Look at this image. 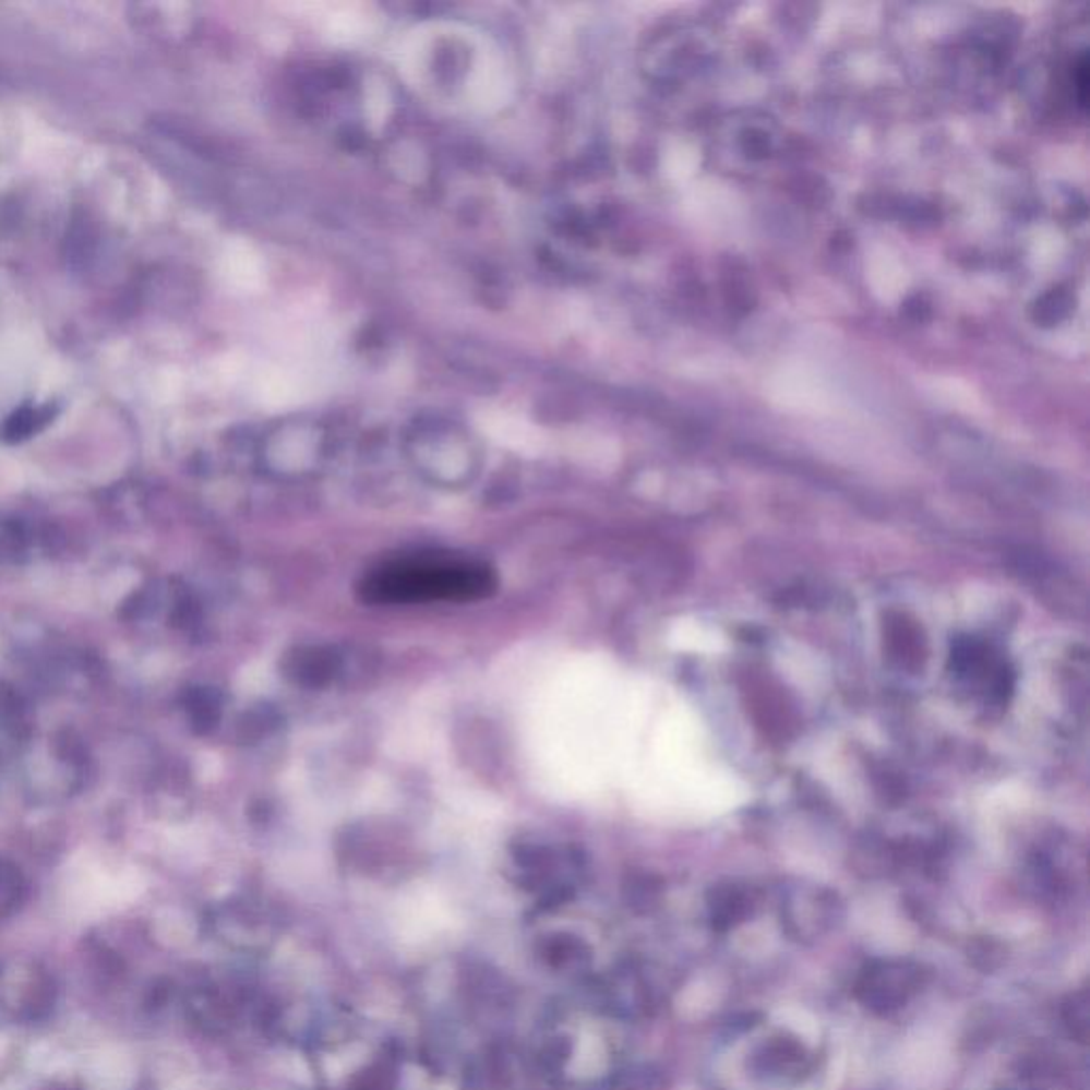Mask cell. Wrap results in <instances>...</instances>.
<instances>
[{
  "label": "cell",
  "mask_w": 1090,
  "mask_h": 1090,
  "mask_svg": "<svg viewBox=\"0 0 1090 1090\" xmlns=\"http://www.w3.org/2000/svg\"><path fill=\"white\" fill-rule=\"evenodd\" d=\"M492 568L474 561L411 559L375 568L360 584V597L373 606L467 603L494 592Z\"/></svg>",
  "instance_id": "1"
},
{
  "label": "cell",
  "mask_w": 1090,
  "mask_h": 1090,
  "mask_svg": "<svg viewBox=\"0 0 1090 1090\" xmlns=\"http://www.w3.org/2000/svg\"><path fill=\"white\" fill-rule=\"evenodd\" d=\"M414 465L431 480L460 486L471 480L480 467V450L465 429L452 422L431 420L414 429L409 436Z\"/></svg>",
  "instance_id": "2"
},
{
  "label": "cell",
  "mask_w": 1090,
  "mask_h": 1090,
  "mask_svg": "<svg viewBox=\"0 0 1090 1090\" xmlns=\"http://www.w3.org/2000/svg\"><path fill=\"white\" fill-rule=\"evenodd\" d=\"M922 967L910 960H875L857 982V997L877 1014L908 1004L922 986Z\"/></svg>",
  "instance_id": "3"
},
{
  "label": "cell",
  "mask_w": 1090,
  "mask_h": 1090,
  "mask_svg": "<svg viewBox=\"0 0 1090 1090\" xmlns=\"http://www.w3.org/2000/svg\"><path fill=\"white\" fill-rule=\"evenodd\" d=\"M286 671L290 678H295L301 684L309 686H320L326 680H331L337 671V656L324 652L320 648H309L299 650L297 656H290Z\"/></svg>",
  "instance_id": "4"
},
{
  "label": "cell",
  "mask_w": 1090,
  "mask_h": 1090,
  "mask_svg": "<svg viewBox=\"0 0 1090 1090\" xmlns=\"http://www.w3.org/2000/svg\"><path fill=\"white\" fill-rule=\"evenodd\" d=\"M803 1061H805V1050L794 1040H776L765 1047V1052L760 1056L763 1069H767L771 1074L794 1071L801 1067Z\"/></svg>",
  "instance_id": "5"
},
{
  "label": "cell",
  "mask_w": 1090,
  "mask_h": 1090,
  "mask_svg": "<svg viewBox=\"0 0 1090 1090\" xmlns=\"http://www.w3.org/2000/svg\"><path fill=\"white\" fill-rule=\"evenodd\" d=\"M747 901L743 899L740 893H733L729 890L727 895H720L714 903H711V920H714V926L720 929V931H727L731 926H735L738 922H742L743 918L747 917Z\"/></svg>",
  "instance_id": "6"
},
{
  "label": "cell",
  "mask_w": 1090,
  "mask_h": 1090,
  "mask_svg": "<svg viewBox=\"0 0 1090 1090\" xmlns=\"http://www.w3.org/2000/svg\"><path fill=\"white\" fill-rule=\"evenodd\" d=\"M1063 1016H1065V1022L1071 1029V1033L1076 1038H1080V1042H1085L1087 1035H1089V999H1087V993L1071 995L1069 1002L1065 1005V1014Z\"/></svg>",
  "instance_id": "7"
}]
</instances>
